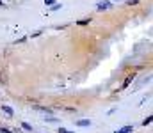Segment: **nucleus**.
<instances>
[{
	"instance_id": "1a4fd4ad",
	"label": "nucleus",
	"mask_w": 153,
	"mask_h": 133,
	"mask_svg": "<svg viewBox=\"0 0 153 133\" xmlns=\"http://www.w3.org/2000/svg\"><path fill=\"white\" fill-rule=\"evenodd\" d=\"M0 133H13L11 130H7V128H0Z\"/></svg>"
},
{
	"instance_id": "39448f33",
	"label": "nucleus",
	"mask_w": 153,
	"mask_h": 133,
	"mask_svg": "<svg viewBox=\"0 0 153 133\" xmlns=\"http://www.w3.org/2000/svg\"><path fill=\"white\" fill-rule=\"evenodd\" d=\"M89 21H91V20H89V18H85V20H80V21H76V25H82V27H84V25H89Z\"/></svg>"
},
{
	"instance_id": "7ed1b4c3",
	"label": "nucleus",
	"mask_w": 153,
	"mask_h": 133,
	"mask_svg": "<svg viewBox=\"0 0 153 133\" xmlns=\"http://www.w3.org/2000/svg\"><path fill=\"white\" fill-rule=\"evenodd\" d=\"M76 124H78V126H82V128H85V126H89V124H91V121H89V119H80Z\"/></svg>"
},
{
	"instance_id": "423d86ee",
	"label": "nucleus",
	"mask_w": 153,
	"mask_h": 133,
	"mask_svg": "<svg viewBox=\"0 0 153 133\" xmlns=\"http://www.w3.org/2000/svg\"><path fill=\"white\" fill-rule=\"evenodd\" d=\"M152 121H153V117H152V115H150V117H146V119L143 121V124H144V126H148V124H150Z\"/></svg>"
},
{
	"instance_id": "f257e3e1",
	"label": "nucleus",
	"mask_w": 153,
	"mask_h": 133,
	"mask_svg": "<svg viewBox=\"0 0 153 133\" xmlns=\"http://www.w3.org/2000/svg\"><path fill=\"white\" fill-rule=\"evenodd\" d=\"M96 7H98V11H105V9H111L112 4H111V2H100Z\"/></svg>"
},
{
	"instance_id": "9d476101",
	"label": "nucleus",
	"mask_w": 153,
	"mask_h": 133,
	"mask_svg": "<svg viewBox=\"0 0 153 133\" xmlns=\"http://www.w3.org/2000/svg\"><path fill=\"white\" fill-rule=\"evenodd\" d=\"M45 4H46V5H53L55 2H53V0H45Z\"/></svg>"
},
{
	"instance_id": "0eeeda50",
	"label": "nucleus",
	"mask_w": 153,
	"mask_h": 133,
	"mask_svg": "<svg viewBox=\"0 0 153 133\" xmlns=\"http://www.w3.org/2000/svg\"><path fill=\"white\" fill-rule=\"evenodd\" d=\"M22 124H23V128H25L27 132H32V126H30V124H27V123H22Z\"/></svg>"
},
{
	"instance_id": "6e6552de",
	"label": "nucleus",
	"mask_w": 153,
	"mask_h": 133,
	"mask_svg": "<svg viewBox=\"0 0 153 133\" xmlns=\"http://www.w3.org/2000/svg\"><path fill=\"white\" fill-rule=\"evenodd\" d=\"M132 78H134V76H128V78H126V82H125V84H123V87H128V84H130V82H132Z\"/></svg>"
},
{
	"instance_id": "20e7f679",
	"label": "nucleus",
	"mask_w": 153,
	"mask_h": 133,
	"mask_svg": "<svg viewBox=\"0 0 153 133\" xmlns=\"http://www.w3.org/2000/svg\"><path fill=\"white\" fill-rule=\"evenodd\" d=\"M132 130H134L132 126H125V128H121L117 133H132Z\"/></svg>"
},
{
	"instance_id": "f03ea898",
	"label": "nucleus",
	"mask_w": 153,
	"mask_h": 133,
	"mask_svg": "<svg viewBox=\"0 0 153 133\" xmlns=\"http://www.w3.org/2000/svg\"><path fill=\"white\" fill-rule=\"evenodd\" d=\"M2 110L5 112V115H7V117H13V108H11V107H7V105H4V107H2Z\"/></svg>"
},
{
	"instance_id": "9b49d317",
	"label": "nucleus",
	"mask_w": 153,
	"mask_h": 133,
	"mask_svg": "<svg viewBox=\"0 0 153 133\" xmlns=\"http://www.w3.org/2000/svg\"><path fill=\"white\" fill-rule=\"evenodd\" d=\"M59 133H73V132H68V130H64V128H59Z\"/></svg>"
}]
</instances>
